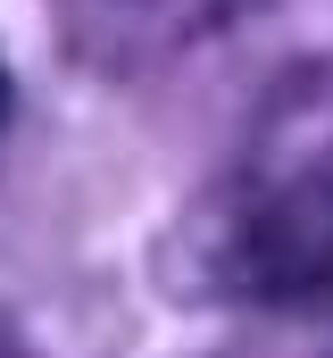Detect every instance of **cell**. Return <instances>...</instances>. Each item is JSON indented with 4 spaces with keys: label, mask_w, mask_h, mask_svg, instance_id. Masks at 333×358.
Instances as JSON below:
<instances>
[{
    "label": "cell",
    "mask_w": 333,
    "mask_h": 358,
    "mask_svg": "<svg viewBox=\"0 0 333 358\" xmlns=\"http://www.w3.org/2000/svg\"><path fill=\"white\" fill-rule=\"evenodd\" d=\"M258 0H59L67 50H83L108 76H150L166 59L217 42L225 25H242Z\"/></svg>",
    "instance_id": "cell-2"
},
{
    "label": "cell",
    "mask_w": 333,
    "mask_h": 358,
    "mask_svg": "<svg viewBox=\"0 0 333 358\" xmlns=\"http://www.w3.org/2000/svg\"><path fill=\"white\" fill-rule=\"evenodd\" d=\"M217 259L250 292H333V84L267 92L217 192Z\"/></svg>",
    "instance_id": "cell-1"
},
{
    "label": "cell",
    "mask_w": 333,
    "mask_h": 358,
    "mask_svg": "<svg viewBox=\"0 0 333 358\" xmlns=\"http://www.w3.org/2000/svg\"><path fill=\"white\" fill-rule=\"evenodd\" d=\"M8 117H17V84H8V59H0V134H8Z\"/></svg>",
    "instance_id": "cell-3"
}]
</instances>
